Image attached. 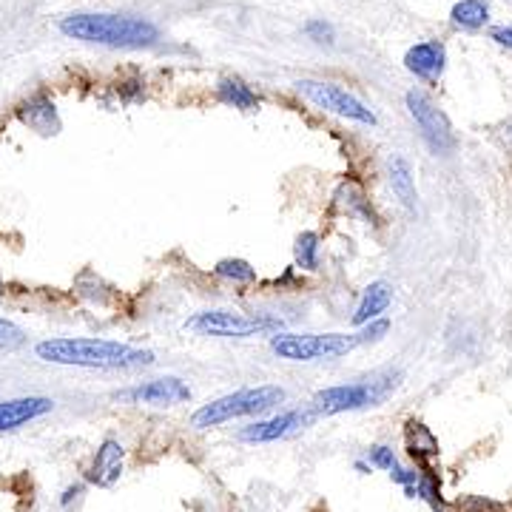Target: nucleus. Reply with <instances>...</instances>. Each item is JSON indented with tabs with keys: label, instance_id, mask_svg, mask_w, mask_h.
<instances>
[{
	"label": "nucleus",
	"instance_id": "1",
	"mask_svg": "<svg viewBox=\"0 0 512 512\" xmlns=\"http://www.w3.org/2000/svg\"><path fill=\"white\" fill-rule=\"evenodd\" d=\"M37 359L49 365L94 367V370H128L154 362V353L109 339H46L35 348Z\"/></svg>",
	"mask_w": 512,
	"mask_h": 512
},
{
	"label": "nucleus",
	"instance_id": "2",
	"mask_svg": "<svg viewBox=\"0 0 512 512\" xmlns=\"http://www.w3.org/2000/svg\"><path fill=\"white\" fill-rule=\"evenodd\" d=\"M60 32L74 40L114 46V49H143L160 40V32L151 20L134 15H103V12H80L60 20Z\"/></svg>",
	"mask_w": 512,
	"mask_h": 512
},
{
	"label": "nucleus",
	"instance_id": "3",
	"mask_svg": "<svg viewBox=\"0 0 512 512\" xmlns=\"http://www.w3.org/2000/svg\"><path fill=\"white\" fill-rule=\"evenodd\" d=\"M399 382H402V373L387 370V373L370 376L367 382L333 384L313 396L311 410L316 416H339V413L362 410V407H376L399 387Z\"/></svg>",
	"mask_w": 512,
	"mask_h": 512
},
{
	"label": "nucleus",
	"instance_id": "4",
	"mask_svg": "<svg viewBox=\"0 0 512 512\" xmlns=\"http://www.w3.org/2000/svg\"><path fill=\"white\" fill-rule=\"evenodd\" d=\"M288 399V393L276 384H259V387H245L237 393L220 396L214 402L202 404L200 410L191 416V427L208 430V427H220L225 421L242 419V416H259L268 413Z\"/></svg>",
	"mask_w": 512,
	"mask_h": 512
},
{
	"label": "nucleus",
	"instance_id": "5",
	"mask_svg": "<svg viewBox=\"0 0 512 512\" xmlns=\"http://www.w3.org/2000/svg\"><path fill=\"white\" fill-rule=\"evenodd\" d=\"M362 345L359 333H274L271 350L285 362H328Z\"/></svg>",
	"mask_w": 512,
	"mask_h": 512
},
{
	"label": "nucleus",
	"instance_id": "6",
	"mask_svg": "<svg viewBox=\"0 0 512 512\" xmlns=\"http://www.w3.org/2000/svg\"><path fill=\"white\" fill-rule=\"evenodd\" d=\"M185 330L200 336H220V339H251L262 333H279L282 319L268 313L242 311H202L185 322Z\"/></svg>",
	"mask_w": 512,
	"mask_h": 512
},
{
	"label": "nucleus",
	"instance_id": "7",
	"mask_svg": "<svg viewBox=\"0 0 512 512\" xmlns=\"http://www.w3.org/2000/svg\"><path fill=\"white\" fill-rule=\"evenodd\" d=\"M296 89L302 97H308L313 106L330 111V114H339L345 120H356V123H365V126H376V114L367 109L359 97H353L345 92L342 86L336 83H322V80H299Z\"/></svg>",
	"mask_w": 512,
	"mask_h": 512
},
{
	"label": "nucleus",
	"instance_id": "8",
	"mask_svg": "<svg viewBox=\"0 0 512 512\" xmlns=\"http://www.w3.org/2000/svg\"><path fill=\"white\" fill-rule=\"evenodd\" d=\"M407 111L413 117V123L421 131V140L430 146V151H436L441 157H447L456 148V134L450 120L436 109V103L421 92H407Z\"/></svg>",
	"mask_w": 512,
	"mask_h": 512
},
{
	"label": "nucleus",
	"instance_id": "9",
	"mask_svg": "<svg viewBox=\"0 0 512 512\" xmlns=\"http://www.w3.org/2000/svg\"><path fill=\"white\" fill-rule=\"evenodd\" d=\"M316 413L311 407L305 410H288V413H279L274 419H262L248 424L239 430V441H248V444H271V441H285L302 433L305 427H311Z\"/></svg>",
	"mask_w": 512,
	"mask_h": 512
},
{
	"label": "nucleus",
	"instance_id": "10",
	"mask_svg": "<svg viewBox=\"0 0 512 512\" xmlns=\"http://www.w3.org/2000/svg\"><path fill=\"white\" fill-rule=\"evenodd\" d=\"M117 399L131 404H151V407H174V404L191 399V387L177 376H163V379L126 387L117 393Z\"/></svg>",
	"mask_w": 512,
	"mask_h": 512
},
{
	"label": "nucleus",
	"instance_id": "11",
	"mask_svg": "<svg viewBox=\"0 0 512 512\" xmlns=\"http://www.w3.org/2000/svg\"><path fill=\"white\" fill-rule=\"evenodd\" d=\"M123 458L126 450L117 439H106L92 458V467L86 470V478L97 484V487H114L120 476H123Z\"/></svg>",
	"mask_w": 512,
	"mask_h": 512
},
{
	"label": "nucleus",
	"instance_id": "12",
	"mask_svg": "<svg viewBox=\"0 0 512 512\" xmlns=\"http://www.w3.org/2000/svg\"><path fill=\"white\" fill-rule=\"evenodd\" d=\"M444 63H447V49L441 40H424L407 49L404 55V66L407 72L416 74L421 80H439L444 72Z\"/></svg>",
	"mask_w": 512,
	"mask_h": 512
},
{
	"label": "nucleus",
	"instance_id": "13",
	"mask_svg": "<svg viewBox=\"0 0 512 512\" xmlns=\"http://www.w3.org/2000/svg\"><path fill=\"white\" fill-rule=\"evenodd\" d=\"M52 407H55V402L52 399H43V396H26V399L0 402V433L18 430L23 424L40 419L46 413H52Z\"/></svg>",
	"mask_w": 512,
	"mask_h": 512
},
{
	"label": "nucleus",
	"instance_id": "14",
	"mask_svg": "<svg viewBox=\"0 0 512 512\" xmlns=\"http://www.w3.org/2000/svg\"><path fill=\"white\" fill-rule=\"evenodd\" d=\"M390 302H393V285L384 282V279L370 282L365 288V293H362V299H359V305H356L353 325H356V328H365L370 322H376V319L390 308Z\"/></svg>",
	"mask_w": 512,
	"mask_h": 512
},
{
	"label": "nucleus",
	"instance_id": "15",
	"mask_svg": "<svg viewBox=\"0 0 512 512\" xmlns=\"http://www.w3.org/2000/svg\"><path fill=\"white\" fill-rule=\"evenodd\" d=\"M20 117L26 126H32L40 134H55L60 128V120H57L55 103L46 100V97H32L23 109H20Z\"/></svg>",
	"mask_w": 512,
	"mask_h": 512
},
{
	"label": "nucleus",
	"instance_id": "16",
	"mask_svg": "<svg viewBox=\"0 0 512 512\" xmlns=\"http://www.w3.org/2000/svg\"><path fill=\"white\" fill-rule=\"evenodd\" d=\"M390 188H393V194L399 197L404 208H416V180H413V168L410 163L404 160V157H393L390 160Z\"/></svg>",
	"mask_w": 512,
	"mask_h": 512
},
{
	"label": "nucleus",
	"instance_id": "17",
	"mask_svg": "<svg viewBox=\"0 0 512 512\" xmlns=\"http://www.w3.org/2000/svg\"><path fill=\"white\" fill-rule=\"evenodd\" d=\"M217 94L225 106H234L239 111H254L259 109V97L256 92L239 77H222L220 86H217Z\"/></svg>",
	"mask_w": 512,
	"mask_h": 512
},
{
	"label": "nucleus",
	"instance_id": "18",
	"mask_svg": "<svg viewBox=\"0 0 512 512\" xmlns=\"http://www.w3.org/2000/svg\"><path fill=\"white\" fill-rule=\"evenodd\" d=\"M450 18H453L458 29L476 32L490 20V6H487V0H458L453 12H450Z\"/></svg>",
	"mask_w": 512,
	"mask_h": 512
},
{
	"label": "nucleus",
	"instance_id": "19",
	"mask_svg": "<svg viewBox=\"0 0 512 512\" xmlns=\"http://www.w3.org/2000/svg\"><path fill=\"white\" fill-rule=\"evenodd\" d=\"M404 436H407V453L413 458L439 456V441H436V436L421 421H407Z\"/></svg>",
	"mask_w": 512,
	"mask_h": 512
},
{
	"label": "nucleus",
	"instance_id": "20",
	"mask_svg": "<svg viewBox=\"0 0 512 512\" xmlns=\"http://www.w3.org/2000/svg\"><path fill=\"white\" fill-rule=\"evenodd\" d=\"M336 202H339V208L348 214V217H359V220L367 222H379L376 220V214H373V205L367 200L365 194L356 188V185H342L339 188V194H336Z\"/></svg>",
	"mask_w": 512,
	"mask_h": 512
},
{
	"label": "nucleus",
	"instance_id": "21",
	"mask_svg": "<svg viewBox=\"0 0 512 512\" xmlns=\"http://www.w3.org/2000/svg\"><path fill=\"white\" fill-rule=\"evenodd\" d=\"M293 259L302 271H316L319 268V234H313V231L299 234L296 245H293Z\"/></svg>",
	"mask_w": 512,
	"mask_h": 512
},
{
	"label": "nucleus",
	"instance_id": "22",
	"mask_svg": "<svg viewBox=\"0 0 512 512\" xmlns=\"http://www.w3.org/2000/svg\"><path fill=\"white\" fill-rule=\"evenodd\" d=\"M407 498H421V501H427L430 507L436 512H441V495H439V481L430 476V470H421L419 481H416V487H407L404 490Z\"/></svg>",
	"mask_w": 512,
	"mask_h": 512
},
{
	"label": "nucleus",
	"instance_id": "23",
	"mask_svg": "<svg viewBox=\"0 0 512 512\" xmlns=\"http://www.w3.org/2000/svg\"><path fill=\"white\" fill-rule=\"evenodd\" d=\"M214 274L220 279H228V282H254L256 268H251L245 259H222V262H217Z\"/></svg>",
	"mask_w": 512,
	"mask_h": 512
},
{
	"label": "nucleus",
	"instance_id": "24",
	"mask_svg": "<svg viewBox=\"0 0 512 512\" xmlns=\"http://www.w3.org/2000/svg\"><path fill=\"white\" fill-rule=\"evenodd\" d=\"M23 345H26V333L15 322L0 316V350H18Z\"/></svg>",
	"mask_w": 512,
	"mask_h": 512
},
{
	"label": "nucleus",
	"instance_id": "25",
	"mask_svg": "<svg viewBox=\"0 0 512 512\" xmlns=\"http://www.w3.org/2000/svg\"><path fill=\"white\" fill-rule=\"evenodd\" d=\"M367 461H370V467H379V470H396L399 467V461H396V453H393V447H387V444H376V447H370V453H367Z\"/></svg>",
	"mask_w": 512,
	"mask_h": 512
},
{
	"label": "nucleus",
	"instance_id": "26",
	"mask_svg": "<svg viewBox=\"0 0 512 512\" xmlns=\"http://www.w3.org/2000/svg\"><path fill=\"white\" fill-rule=\"evenodd\" d=\"M305 35L316 40V43H333V26L325 23V20H308L305 23Z\"/></svg>",
	"mask_w": 512,
	"mask_h": 512
},
{
	"label": "nucleus",
	"instance_id": "27",
	"mask_svg": "<svg viewBox=\"0 0 512 512\" xmlns=\"http://www.w3.org/2000/svg\"><path fill=\"white\" fill-rule=\"evenodd\" d=\"M387 330H390V322H387V319H376V322L365 325V330H359V339H362V345H370V342L384 339Z\"/></svg>",
	"mask_w": 512,
	"mask_h": 512
},
{
	"label": "nucleus",
	"instance_id": "28",
	"mask_svg": "<svg viewBox=\"0 0 512 512\" xmlns=\"http://www.w3.org/2000/svg\"><path fill=\"white\" fill-rule=\"evenodd\" d=\"M419 476H421V470H404V467H396V470L390 473V478H393L399 487H404V490H407V487H416Z\"/></svg>",
	"mask_w": 512,
	"mask_h": 512
},
{
	"label": "nucleus",
	"instance_id": "29",
	"mask_svg": "<svg viewBox=\"0 0 512 512\" xmlns=\"http://www.w3.org/2000/svg\"><path fill=\"white\" fill-rule=\"evenodd\" d=\"M490 37H493L498 46L512 49V26H493V29H490Z\"/></svg>",
	"mask_w": 512,
	"mask_h": 512
},
{
	"label": "nucleus",
	"instance_id": "30",
	"mask_svg": "<svg viewBox=\"0 0 512 512\" xmlns=\"http://www.w3.org/2000/svg\"><path fill=\"white\" fill-rule=\"evenodd\" d=\"M80 495H83V487H80V484H74V487H69V490L63 493L60 504H63V507H69V504H72V501H77Z\"/></svg>",
	"mask_w": 512,
	"mask_h": 512
},
{
	"label": "nucleus",
	"instance_id": "31",
	"mask_svg": "<svg viewBox=\"0 0 512 512\" xmlns=\"http://www.w3.org/2000/svg\"><path fill=\"white\" fill-rule=\"evenodd\" d=\"M353 467H356V470H359V473H362V476H367V473H370V470H373V467H370V461H356V464H353Z\"/></svg>",
	"mask_w": 512,
	"mask_h": 512
}]
</instances>
